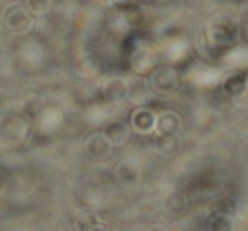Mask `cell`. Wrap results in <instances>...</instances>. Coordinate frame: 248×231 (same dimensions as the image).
<instances>
[{"label":"cell","instance_id":"obj_1","mask_svg":"<svg viewBox=\"0 0 248 231\" xmlns=\"http://www.w3.org/2000/svg\"><path fill=\"white\" fill-rule=\"evenodd\" d=\"M150 87L158 95H169V93L175 92L179 87V75L172 66H158L153 70L152 77H150Z\"/></svg>","mask_w":248,"mask_h":231},{"label":"cell","instance_id":"obj_2","mask_svg":"<svg viewBox=\"0 0 248 231\" xmlns=\"http://www.w3.org/2000/svg\"><path fill=\"white\" fill-rule=\"evenodd\" d=\"M182 128V119L175 110H163L156 114L155 133H158L163 138H172Z\"/></svg>","mask_w":248,"mask_h":231},{"label":"cell","instance_id":"obj_3","mask_svg":"<svg viewBox=\"0 0 248 231\" xmlns=\"http://www.w3.org/2000/svg\"><path fill=\"white\" fill-rule=\"evenodd\" d=\"M110 150H112V146L109 145V141H107L102 133H93L85 141V152L89 153V156L93 162L106 160L110 155Z\"/></svg>","mask_w":248,"mask_h":231},{"label":"cell","instance_id":"obj_4","mask_svg":"<svg viewBox=\"0 0 248 231\" xmlns=\"http://www.w3.org/2000/svg\"><path fill=\"white\" fill-rule=\"evenodd\" d=\"M129 131H131V129H129L128 123L116 121L107 126L102 131V135L106 136V139L109 141V145L112 146V148H119V146H124L128 143Z\"/></svg>","mask_w":248,"mask_h":231},{"label":"cell","instance_id":"obj_5","mask_svg":"<svg viewBox=\"0 0 248 231\" xmlns=\"http://www.w3.org/2000/svg\"><path fill=\"white\" fill-rule=\"evenodd\" d=\"M155 123H156V114L152 109H136L131 116V128L138 133H152L155 131Z\"/></svg>","mask_w":248,"mask_h":231},{"label":"cell","instance_id":"obj_6","mask_svg":"<svg viewBox=\"0 0 248 231\" xmlns=\"http://www.w3.org/2000/svg\"><path fill=\"white\" fill-rule=\"evenodd\" d=\"M211 39L214 41V45H230L234 38H236V29L233 26H228L224 22L214 24L211 28Z\"/></svg>","mask_w":248,"mask_h":231},{"label":"cell","instance_id":"obj_7","mask_svg":"<svg viewBox=\"0 0 248 231\" xmlns=\"http://www.w3.org/2000/svg\"><path fill=\"white\" fill-rule=\"evenodd\" d=\"M187 207V200H186V196L180 192H172L165 197L163 200V209H165L167 214L170 216H179L186 211Z\"/></svg>","mask_w":248,"mask_h":231},{"label":"cell","instance_id":"obj_8","mask_svg":"<svg viewBox=\"0 0 248 231\" xmlns=\"http://www.w3.org/2000/svg\"><path fill=\"white\" fill-rule=\"evenodd\" d=\"M104 95H106V99L114 100V102L123 100L124 97L128 95V83L121 78L109 80L106 83V87H104Z\"/></svg>","mask_w":248,"mask_h":231},{"label":"cell","instance_id":"obj_9","mask_svg":"<svg viewBox=\"0 0 248 231\" xmlns=\"http://www.w3.org/2000/svg\"><path fill=\"white\" fill-rule=\"evenodd\" d=\"M207 228H209V231H234V221L230 214L221 211V213L211 214L209 221H207Z\"/></svg>","mask_w":248,"mask_h":231},{"label":"cell","instance_id":"obj_10","mask_svg":"<svg viewBox=\"0 0 248 231\" xmlns=\"http://www.w3.org/2000/svg\"><path fill=\"white\" fill-rule=\"evenodd\" d=\"M117 177H119V180H123V182L131 184V182H136V180H138L140 172H138V169H135V167L131 165V163L123 162L117 165Z\"/></svg>","mask_w":248,"mask_h":231},{"label":"cell","instance_id":"obj_11","mask_svg":"<svg viewBox=\"0 0 248 231\" xmlns=\"http://www.w3.org/2000/svg\"><path fill=\"white\" fill-rule=\"evenodd\" d=\"M87 231H109V230H106V228L100 226V224H95V226L90 228V230H87Z\"/></svg>","mask_w":248,"mask_h":231},{"label":"cell","instance_id":"obj_12","mask_svg":"<svg viewBox=\"0 0 248 231\" xmlns=\"http://www.w3.org/2000/svg\"><path fill=\"white\" fill-rule=\"evenodd\" d=\"M116 2H119V4H126V2H129V0H116Z\"/></svg>","mask_w":248,"mask_h":231},{"label":"cell","instance_id":"obj_13","mask_svg":"<svg viewBox=\"0 0 248 231\" xmlns=\"http://www.w3.org/2000/svg\"><path fill=\"white\" fill-rule=\"evenodd\" d=\"M247 85H248V77H247Z\"/></svg>","mask_w":248,"mask_h":231}]
</instances>
